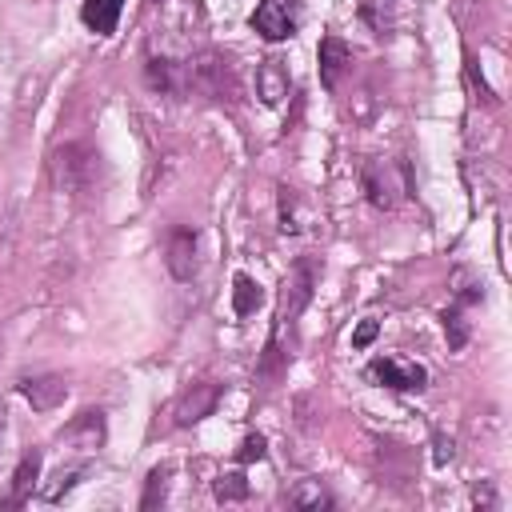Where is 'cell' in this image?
I'll return each instance as SVG.
<instances>
[{"instance_id": "cell-2", "label": "cell", "mask_w": 512, "mask_h": 512, "mask_svg": "<svg viewBox=\"0 0 512 512\" xmlns=\"http://www.w3.org/2000/svg\"><path fill=\"white\" fill-rule=\"evenodd\" d=\"M188 76H192V88L212 96V100H236L240 96V80H236V64L224 56V52H200L192 64H188Z\"/></svg>"}, {"instance_id": "cell-19", "label": "cell", "mask_w": 512, "mask_h": 512, "mask_svg": "<svg viewBox=\"0 0 512 512\" xmlns=\"http://www.w3.org/2000/svg\"><path fill=\"white\" fill-rule=\"evenodd\" d=\"M168 480H172V468H168V464L152 468V472H148V484H144V496H140V508H156V504H164V496H168Z\"/></svg>"}, {"instance_id": "cell-1", "label": "cell", "mask_w": 512, "mask_h": 512, "mask_svg": "<svg viewBox=\"0 0 512 512\" xmlns=\"http://www.w3.org/2000/svg\"><path fill=\"white\" fill-rule=\"evenodd\" d=\"M52 172H56V184L68 192V196H88V192H96V184H100V152L96 148H88V144H64V148H56V156H52Z\"/></svg>"}, {"instance_id": "cell-4", "label": "cell", "mask_w": 512, "mask_h": 512, "mask_svg": "<svg viewBox=\"0 0 512 512\" xmlns=\"http://www.w3.org/2000/svg\"><path fill=\"white\" fill-rule=\"evenodd\" d=\"M316 260H296V268L284 276V292H280V308H276V324L272 336L284 332V324L292 328V320L304 312V304L312 300V284H316Z\"/></svg>"}, {"instance_id": "cell-23", "label": "cell", "mask_w": 512, "mask_h": 512, "mask_svg": "<svg viewBox=\"0 0 512 512\" xmlns=\"http://www.w3.org/2000/svg\"><path fill=\"white\" fill-rule=\"evenodd\" d=\"M80 476H84V464H76V468H68V472L60 468V472H56V480H60V484L44 488V500H52V504H56V500H60V496H64V492H68V488L80 480Z\"/></svg>"}, {"instance_id": "cell-10", "label": "cell", "mask_w": 512, "mask_h": 512, "mask_svg": "<svg viewBox=\"0 0 512 512\" xmlns=\"http://www.w3.org/2000/svg\"><path fill=\"white\" fill-rule=\"evenodd\" d=\"M60 444H72L76 452H100V444H104V412H100V408L80 412V416L60 432Z\"/></svg>"}, {"instance_id": "cell-14", "label": "cell", "mask_w": 512, "mask_h": 512, "mask_svg": "<svg viewBox=\"0 0 512 512\" xmlns=\"http://www.w3.org/2000/svg\"><path fill=\"white\" fill-rule=\"evenodd\" d=\"M348 68H352V48L340 36H324L320 40V80H324V88H336Z\"/></svg>"}, {"instance_id": "cell-6", "label": "cell", "mask_w": 512, "mask_h": 512, "mask_svg": "<svg viewBox=\"0 0 512 512\" xmlns=\"http://www.w3.org/2000/svg\"><path fill=\"white\" fill-rule=\"evenodd\" d=\"M368 376L376 384L392 388V392H420L428 384V372L420 364H412V360H400V356H376L368 364Z\"/></svg>"}, {"instance_id": "cell-21", "label": "cell", "mask_w": 512, "mask_h": 512, "mask_svg": "<svg viewBox=\"0 0 512 512\" xmlns=\"http://www.w3.org/2000/svg\"><path fill=\"white\" fill-rule=\"evenodd\" d=\"M444 332H448V348H464V344H468V320H464V300H456L452 308H444Z\"/></svg>"}, {"instance_id": "cell-17", "label": "cell", "mask_w": 512, "mask_h": 512, "mask_svg": "<svg viewBox=\"0 0 512 512\" xmlns=\"http://www.w3.org/2000/svg\"><path fill=\"white\" fill-rule=\"evenodd\" d=\"M260 300H264L260 284H256L248 272H236V280H232V312L244 320V316H252V312L260 308Z\"/></svg>"}, {"instance_id": "cell-11", "label": "cell", "mask_w": 512, "mask_h": 512, "mask_svg": "<svg viewBox=\"0 0 512 512\" xmlns=\"http://www.w3.org/2000/svg\"><path fill=\"white\" fill-rule=\"evenodd\" d=\"M144 76L156 92L164 96H184L192 88V76H188V64H176V60H164V56H152L144 64Z\"/></svg>"}, {"instance_id": "cell-15", "label": "cell", "mask_w": 512, "mask_h": 512, "mask_svg": "<svg viewBox=\"0 0 512 512\" xmlns=\"http://www.w3.org/2000/svg\"><path fill=\"white\" fill-rule=\"evenodd\" d=\"M120 12H124V0H84V8H80L84 24L96 36H112L116 24H120Z\"/></svg>"}, {"instance_id": "cell-26", "label": "cell", "mask_w": 512, "mask_h": 512, "mask_svg": "<svg viewBox=\"0 0 512 512\" xmlns=\"http://www.w3.org/2000/svg\"><path fill=\"white\" fill-rule=\"evenodd\" d=\"M444 460H452V440L444 444V436H436V464H444Z\"/></svg>"}, {"instance_id": "cell-27", "label": "cell", "mask_w": 512, "mask_h": 512, "mask_svg": "<svg viewBox=\"0 0 512 512\" xmlns=\"http://www.w3.org/2000/svg\"><path fill=\"white\" fill-rule=\"evenodd\" d=\"M4 432H8V412H4V404H0V444H4Z\"/></svg>"}, {"instance_id": "cell-7", "label": "cell", "mask_w": 512, "mask_h": 512, "mask_svg": "<svg viewBox=\"0 0 512 512\" xmlns=\"http://www.w3.org/2000/svg\"><path fill=\"white\" fill-rule=\"evenodd\" d=\"M360 16L376 36H392V32H404L412 24L416 8H412V0H364Z\"/></svg>"}, {"instance_id": "cell-13", "label": "cell", "mask_w": 512, "mask_h": 512, "mask_svg": "<svg viewBox=\"0 0 512 512\" xmlns=\"http://www.w3.org/2000/svg\"><path fill=\"white\" fill-rule=\"evenodd\" d=\"M216 400H220V384H216V380H200V384H192V388L180 396V404H176V424L188 428V424L204 420V416L216 408Z\"/></svg>"}, {"instance_id": "cell-8", "label": "cell", "mask_w": 512, "mask_h": 512, "mask_svg": "<svg viewBox=\"0 0 512 512\" xmlns=\"http://www.w3.org/2000/svg\"><path fill=\"white\" fill-rule=\"evenodd\" d=\"M252 28L268 40V44H280L296 32V16H292V4L288 0H260L256 12H252Z\"/></svg>"}, {"instance_id": "cell-3", "label": "cell", "mask_w": 512, "mask_h": 512, "mask_svg": "<svg viewBox=\"0 0 512 512\" xmlns=\"http://www.w3.org/2000/svg\"><path fill=\"white\" fill-rule=\"evenodd\" d=\"M360 184H364L368 200L388 212V208H396L408 196L412 180H408V164H400V160H368L360 168Z\"/></svg>"}, {"instance_id": "cell-25", "label": "cell", "mask_w": 512, "mask_h": 512, "mask_svg": "<svg viewBox=\"0 0 512 512\" xmlns=\"http://www.w3.org/2000/svg\"><path fill=\"white\" fill-rule=\"evenodd\" d=\"M376 332H380V324H376V320H360V328L352 332V348L372 344V340H376Z\"/></svg>"}, {"instance_id": "cell-22", "label": "cell", "mask_w": 512, "mask_h": 512, "mask_svg": "<svg viewBox=\"0 0 512 512\" xmlns=\"http://www.w3.org/2000/svg\"><path fill=\"white\" fill-rule=\"evenodd\" d=\"M216 500H224V504L248 500V480H244V472H224V476L216 480Z\"/></svg>"}, {"instance_id": "cell-16", "label": "cell", "mask_w": 512, "mask_h": 512, "mask_svg": "<svg viewBox=\"0 0 512 512\" xmlns=\"http://www.w3.org/2000/svg\"><path fill=\"white\" fill-rule=\"evenodd\" d=\"M256 96H260L264 104H280V100L288 96V72H284L280 60H264V64L256 68Z\"/></svg>"}, {"instance_id": "cell-24", "label": "cell", "mask_w": 512, "mask_h": 512, "mask_svg": "<svg viewBox=\"0 0 512 512\" xmlns=\"http://www.w3.org/2000/svg\"><path fill=\"white\" fill-rule=\"evenodd\" d=\"M236 460H264V436H260V432H256V436H244Z\"/></svg>"}, {"instance_id": "cell-9", "label": "cell", "mask_w": 512, "mask_h": 512, "mask_svg": "<svg viewBox=\"0 0 512 512\" xmlns=\"http://www.w3.org/2000/svg\"><path fill=\"white\" fill-rule=\"evenodd\" d=\"M40 464H44L40 448H32V452L20 456V464H16V472H12V484H8V492H4V500H0V508H24V504L32 500L36 480H40Z\"/></svg>"}, {"instance_id": "cell-20", "label": "cell", "mask_w": 512, "mask_h": 512, "mask_svg": "<svg viewBox=\"0 0 512 512\" xmlns=\"http://www.w3.org/2000/svg\"><path fill=\"white\" fill-rule=\"evenodd\" d=\"M304 224H300V200L288 184H280V232L284 236H296Z\"/></svg>"}, {"instance_id": "cell-5", "label": "cell", "mask_w": 512, "mask_h": 512, "mask_svg": "<svg viewBox=\"0 0 512 512\" xmlns=\"http://www.w3.org/2000/svg\"><path fill=\"white\" fill-rule=\"evenodd\" d=\"M196 244H200L196 228H188V224H176L164 232V264H168L172 280L188 284L196 276Z\"/></svg>"}, {"instance_id": "cell-12", "label": "cell", "mask_w": 512, "mask_h": 512, "mask_svg": "<svg viewBox=\"0 0 512 512\" xmlns=\"http://www.w3.org/2000/svg\"><path fill=\"white\" fill-rule=\"evenodd\" d=\"M16 388H20V396H24L36 412H52V408H60L64 396H68L64 376H24Z\"/></svg>"}, {"instance_id": "cell-18", "label": "cell", "mask_w": 512, "mask_h": 512, "mask_svg": "<svg viewBox=\"0 0 512 512\" xmlns=\"http://www.w3.org/2000/svg\"><path fill=\"white\" fill-rule=\"evenodd\" d=\"M288 504H292V508H328L332 496L320 488V480H304V484H296V488L288 492Z\"/></svg>"}]
</instances>
